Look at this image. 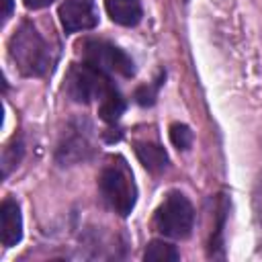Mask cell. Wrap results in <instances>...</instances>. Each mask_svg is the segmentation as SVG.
Segmentation results:
<instances>
[{"instance_id": "obj_3", "label": "cell", "mask_w": 262, "mask_h": 262, "mask_svg": "<svg viewBox=\"0 0 262 262\" xmlns=\"http://www.w3.org/2000/svg\"><path fill=\"white\" fill-rule=\"evenodd\" d=\"M154 225L166 237H174V239L188 237L194 225V209L190 201L182 192H170L164 199V203L158 207Z\"/></svg>"}, {"instance_id": "obj_8", "label": "cell", "mask_w": 262, "mask_h": 262, "mask_svg": "<svg viewBox=\"0 0 262 262\" xmlns=\"http://www.w3.org/2000/svg\"><path fill=\"white\" fill-rule=\"evenodd\" d=\"M86 151H90L86 133H82V129H72L68 135H63V141L59 143V149H57V158L63 164L78 162L86 158Z\"/></svg>"}, {"instance_id": "obj_16", "label": "cell", "mask_w": 262, "mask_h": 262, "mask_svg": "<svg viewBox=\"0 0 262 262\" xmlns=\"http://www.w3.org/2000/svg\"><path fill=\"white\" fill-rule=\"evenodd\" d=\"M23 2H25V6H27V8H31V10H39V8L49 6L53 0H23Z\"/></svg>"}, {"instance_id": "obj_5", "label": "cell", "mask_w": 262, "mask_h": 262, "mask_svg": "<svg viewBox=\"0 0 262 262\" xmlns=\"http://www.w3.org/2000/svg\"><path fill=\"white\" fill-rule=\"evenodd\" d=\"M113 88L108 74L88 66H72L66 78V90L76 102H90V100H100L108 90Z\"/></svg>"}, {"instance_id": "obj_17", "label": "cell", "mask_w": 262, "mask_h": 262, "mask_svg": "<svg viewBox=\"0 0 262 262\" xmlns=\"http://www.w3.org/2000/svg\"><path fill=\"white\" fill-rule=\"evenodd\" d=\"M12 12V0H4V10H2V20H6Z\"/></svg>"}, {"instance_id": "obj_1", "label": "cell", "mask_w": 262, "mask_h": 262, "mask_svg": "<svg viewBox=\"0 0 262 262\" xmlns=\"http://www.w3.org/2000/svg\"><path fill=\"white\" fill-rule=\"evenodd\" d=\"M8 55L23 76H43L51 68V49L31 23H23L14 31Z\"/></svg>"}, {"instance_id": "obj_12", "label": "cell", "mask_w": 262, "mask_h": 262, "mask_svg": "<svg viewBox=\"0 0 262 262\" xmlns=\"http://www.w3.org/2000/svg\"><path fill=\"white\" fill-rule=\"evenodd\" d=\"M178 258H180L178 250L172 244L164 242V239L149 242L145 252H143V260L145 262H176Z\"/></svg>"}, {"instance_id": "obj_11", "label": "cell", "mask_w": 262, "mask_h": 262, "mask_svg": "<svg viewBox=\"0 0 262 262\" xmlns=\"http://www.w3.org/2000/svg\"><path fill=\"white\" fill-rule=\"evenodd\" d=\"M123 111H125V100H123V96L119 94V90L113 86V88L100 98L98 115H100V119L106 121V123H117L119 117L123 115Z\"/></svg>"}, {"instance_id": "obj_15", "label": "cell", "mask_w": 262, "mask_h": 262, "mask_svg": "<svg viewBox=\"0 0 262 262\" xmlns=\"http://www.w3.org/2000/svg\"><path fill=\"white\" fill-rule=\"evenodd\" d=\"M158 86H160V82H158L156 86H149V84L139 86V88L135 90V100H137V104H141V106H151V104L156 102Z\"/></svg>"}, {"instance_id": "obj_9", "label": "cell", "mask_w": 262, "mask_h": 262, "mask_svg": "<svg viewBox=\"0 0 262 262\" xmlns=\"http://www.w3.org/2000/svg\"><path fill=\"white\" fill-rule=\"evenodd\" d=\"M108 16L123 27H135L141 20V2L139 0H106Z\"/></svg>"}, {"instance_id": "obj_7", "label": "cell", "mask_w": 262, "mask_h": 262, "mask_svg": "<svg viewBox=\"0 0 262 262\" xmlns=\"http://www.w3.org/2000/svg\"><path fill=\"white\" fill-rule=\"evenodd\" d=\"M0 235L6 248L16 246V242L23 237V217L14 199H6L0 207Z\"/></svg>"}, {"instance_id": "obj_10", "label": "cell", "mask_w": 262, "mask_h": 262, "mask_svg": "<svg viewBox=\"0 0 262 262\" xmlns=\"http://www.w3.org/2000/svg\"><path fill=\"white\" fill-rule=\"evenodd\" d=\"M135 154H137L139 162L143 164V168H147L149 172H162L168 166V154L160 143L137 141L135 143Z\"/></svg>"}, {"instance_id": "obj_6", "label": "cell", "mask_w": 262, "mask_h": 262, "mask_svg": "<svg viewBox=\"0 0 262 262\" xmlns=\"http://www.w3.org/2000/svg\"><path fill=\"white\" fill-rule=\"evenodd\" d=\"M59 20L66 33L88 31L98 25V10L94 0H63L59 6Z\"/></svg>"}, {"instance_id": "obj_14", "label": "cell", "mask_w": 262, "mask_h": 262, "mask_svg": "<svg viewBox=\"0 0 262 262\" xmlns=\"http://www.w3.org/2000/svg\"><path fill=\"white\" fill-rule=\"evenodd\" d=\"M20 156H23V143H20V139H14L10 145L4 147V156H2V162H4V170L2 172H4V176L8 174V170L12 166L18 164Z\"/></svg>"}, {"instance_id": "obj_13", "label": "cell", "mask_w": 262, "mask_h": 262, "mask_svg": "<svg viewBox=\"0 0 262 262\" xmlns=\"http://www.w3.org/2000/svg\"><path fill=\"white\" fill-rule=\"evenodd\" d=\"M170 141L178 149H188L192 145V131L184 123H174L170 125Z\"/></svg>"}, {"instance_id": "obj_4", "label": "cell", "mask_w": 262, "mask_h": 262, "mask_svg": "<svg viewBox=\"0 0 262 262\" xmlns=\"http://www.w3.org/2000/svg\"><path fill=\"white\" fill-rule=\"evenodd\" d=\"M80 53H82V59L84 63L104 72V74H121L125 78L133 76L135 74V66H133V59L119 47H115L113 43L108 41H100V39H86L82 41L80 45Z\"/></svg>"}, {"instance_id": "obj_2", "label": "cell", "mask_w": 262, "mask_h": 262, "mask_svg": "<svg viewBox=\"0 0 262 262\" xmlns=\"http://www.w3.org/2000/svg\"><path fill=\"white\" fill-rule=\"evenodd\" d=\"M98 184H100L102 199L108 203V207L115 213H119L121 217H127L133 211L137 201V188H135L133 174L123 158H115L102 168Z\"/></svg>"}]
</instances>
